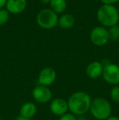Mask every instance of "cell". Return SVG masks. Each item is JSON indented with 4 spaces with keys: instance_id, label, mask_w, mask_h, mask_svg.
<instances>
[{
    "instance_id": "obj_21",
    "label": "cell",
    "mask_w": 119,
    "mask_h": 120,
    "mask_svg": "<svg viewBox=\"0 0 119 120\" xmlns=\"http://www.w3.org/2000/svg\"><path fill=\"white\" fill-rule=\"evenodd\" d=\"M106 120H119V117H118V116H114V115H111Z\"/></svg>"
},
{
    "instance_id": "obj_6",
    "label": "cell",
    "mask_w": 119,
    "mask_h": 120,
    "mask_svg": "<svg viewBox=\"0 0 119 120\" xmlns=\"http://www.w3.org/2000/svg\"><path fill=\"white\" fill-rule=\"evenodd\" d=\"M90 39L95 46L102 47L107 44V43L109 41L108 30L103 26L95 27L90 33Z\"/></svg>"
},
{
    "instance_id": "obj_11",
    "label": "cell",
    "mask_w": 119,
    "mask_h": 120,
    "mask_svg": "<svg viewBox=\"0 0 119 120\" xmlns=\"http://www.w3.org/2000/svg\"><path fill=\"white\" fill-rule=\"evenodd\" d=\"M27 6V0H7L6 8L11 14L17 15L23 12Z\"/></svg>"
},
{
    "instance_id": "obj_3",
    "label": "cell",
    "mask_w": 119,
    "mask_h": 120,
    "mask_svg": "<svg viewBox=\"0 0 119 120\" xmlns=\"http://www.w3.org/2000/svg\"><path fill=\"white\" fill-rule=\"evenodd\" d=\"M97 20L103 27L117 25L119 21V12L113 5L104 4L97 11Z\"/></svg>"
},
{
    "instance_id": "obj_12",
    "label": "cell",
    "mask_w": 119,
    "mask_h": 120,
    "mask_svg": "<svg viewBox=\"0 0 119 120\" xmlns=\"http://www.w3.org/2000/svg\"><path fill=\"white\" fill-rule=\"evenodd\" d=\"M37 109L36 105L33 102H25L21 106L20 108V111H19V115L21 117L26 118V119H31L36 115Z\"/></svg>"
},
{
    "instance_id": "obj_7",
    "label": "cell",
    "mask_w": 119,
    "mask_h": 120,
    "mask_svg": "<svg viewBox=\"0 0 119 120\" xmlns=\"http://www.w3.org/2000/svg\"><path fill=\"white\" fill-rule=\"evenodd\" d=\"M32 96L37 102L46 104L52 100V92L48 87L37 85L32 91Z\"/></svg>"
},
{
    "instance_id": "obj_19",
    "label": "cell",
    "mask_w": 119,
    "mask_h": 120,
    "mask_svg": "<svg viewBox=\"0 0 119 120\" xmlns=\"http://www.w3.org/2000/svg\"><path fill=\"white\" fill-rule=\"evenodd\" d=\"M119 0H100L101 3H103L104 4H107V5H113L114 3H118Z\"/></svg>"
},
{
    "instance_id": "obj_8",
    "label": "cell",
    "mask_w": 119,
    "mask_h": 120,
    "mask_svg": "<svg viewBox=\"0 0 119 120\" xmlns=\"http://www.w3.org/2000/svg\"><path fill=\"white\" fill-rule=\"evenodd\" d=\"M56 72L51 67H45L40 70L38 76V85L49 87L52 85L56 79Z\"/></svg>"
},
{
    "instance_id": "obj_23",
    "label": "cell",
    "mask_w": 119,
    "mask_h": 120,
    "mask_svg": "<svg viewBox=\"0 0 119 120\" xmlns=\"http://www.w3.org/2000/svg\"><path fill=\"white\" fill-rule=\"evenodd\" d=\"M40 3H42L43 4H48V3H50V2H51V0H39Z\"/></svg>"
},
{
    "instance_id": "obj_15",
    "label": "cell",
    "mask_w": 119,
    "mask_h": 120,
    "mask_svg": "<svg viewBox=\"0 0 119 120\" xmlns=\"http://www.w3.org/2000/svg\"><path fill=\"white\" fill-rule=\"evenodd\" d=\"M108 37L109 40L113 41H117L119 39V26L118 25H114V26L110 27L108 30Z\"/></svg>"
},
{
    "instance_id": "obj_10",
    "label": "cell",
    "mask_w": 119,
    "mask_h": 120,
    "mask_svg": "<svg viewBox=\"0 0 119 120\" xmlns=\"http://www.w3.org/2000/svg\"><path fill=\"white\" fill-rule=\"evenodd\" d=\"M104 65L100 61H92L86 68V74L90 79H97L102 77Z\"/></svg>"
},
{
    "instance_id": "obj_2",
    "label": "cell",
    "mask_w": 119,
    "mask_h": 120,
    "mask_svg": "<svg viewBox=\"0 0 119 120\" xmlns=\"http://www.w3.org/2000/svg\"><path fill=\"white\" fill-rule=\"evenodd\" d=\"M112 111V105L106 98L99 96L92 99L89 112L94 119L97 120H106L111 116Z\"/></svg>"
},
{
    "instance_id": "obj_20",
    "label": "cell",
    "mask_w": 119,
    "mask_h": 120,
    "mask_svg": "<svg viewBox=\"0 0 119 120\" xmlns=\"http://www.w3.org/2000/svg\"><path fill=\"white\" fill-rule=\"evenodd\" d=\"M7 0H0V9H3V7H6Z\"/></svg>"
},
{
    "instance_id": "obj_16",
    "label": "cell",
    "mask_w": 119,
    "mask_h": 120,
    "mask_svg": "<svg viewBox=\"0 0 119 120\" xmlns=\"http://www.w3.org/2000/svg\"><path fill=\"white\" fill-rule=\"evenodd\" d=\"M109 96L112 101L119 104V86H113L109 91Z\"/></svg>"
},
{
    "instance_id": "obj_22",
    "label": "cell",
    "mask_w": 119,
    "mask_h": 120,
    "mask_svg": "<svg viewBox=\"0 0 119 120\" xmlns=\"http://www.w3.org/2000/svg\"><path fill=\"white\" fill-rule=\"evenodd\" d=\"M15 120H31V119H26V118H24V117H21V116H17L16 119Z\"/></svg>"
},
{
    "instance_id": "obj_18",
    "label": "cell",
    "mask_w": 119,
    "mask_h": 120,
    "mask_svg": "<svg viewBox=\"0 0 119 120\" xmlns=\"http://www.w3.org/2000/svg\"><path fill=\"white\" fill-rule=\"evenodd\" d=\"M59 120H78V118L71 113H67V114H64L63 116L60 117Z\"/></svg>"
},
{
    "instance_id": "obj_13",
    "label": "cell",
    "mask_w": 119,
    "mask_h": 120,
    "mask_svg": "<svg viewBox=\"0 0 119 120\" xmlns=\"http://www.w3.org/2000/svg\"><path fill=\"white\" fill-rule=\"evenodd\" d=\"M75 20L73 15L71 14H64L58 20V25L64 30L71 29L74 25Z\"/></svg>"
},
{
    "instance_id": "obj_5",
    "label": "cell",
    "mask_w": 119,
    "mask_h": 120,
    "mask_svg": "<svg viewBox=\"0 0 119 120\" xmlns=\"http://www.w3.org/2000/svg\"><path fill=\"white\" fill-rule=\"evenodd\" d=\"M103 79L110 85L116 86L119 84V65L113 63H108L104 65Z\"/></svg>"
},
{
    "instance_id": "obj_14",
    "label": "cell",
    "mask_w": 119,
    "mask_h": 120,
    "mask_svg": "<svg viewBox=\"0 0 119 120\" xmlns=\"http://www.w3.org/2000/svg\"><path fill=\"white\" fill-rule=\"evenodd\" d=\"M49 4L51 9L56 14L63 13L67 8V3L65 0H51Z\"/></svg>"
},
{
    "instance_id": "obj_1",
    "label": "cell",
    "mask_w": 119,
    "mask_h": 120,
    "mask_svg": "<svg viewBox=\"0 0 119 120\" xmlns=\"http://www.w3.org/2000/svg\"><path fill=\"white\" fill-rule=\"evenodd\" d=\"M91 97L87 92L78 91L69 96L67 100L69 111L75 116H83L89 112Z\"/></svg>"
},
{
    "instance_id": "obj_9",
    "label": "cell",
    "mask_w": 119,
    "mask_h": 120,
    "mask_svg": "<svg viewBox=\"0 0 119 120\" xmlns=\"http://www.w3.org/2000/svg\"><path fill=\"white\" fill-rule=\"evenodd\" d=\"M49 109L52 114L61 117L64 114H67L69 111L67 100L60 97L52 99L50 102Z\"/></svg>"
},
{
    "instance_id": "obj_17",
    "label": "cell",
    "mask_w": 119,
    "mask_h": 120,
    "mask_svg": "<svg viewBox=\"0 0 119 120\" xmlns=\"http://www.w3.org/2000/svg\"><path fill=\"white\" fill-rule=\"evenodd\" d=\"M9 20V12L7 10L0 9V26L4 25Z\"/></svg>"
},
{
    "instance_id": "obj_4",
    "label": "cell",
    "mask_w": 119,
    "mask_h": 120,
    "mask_svg": "<svg viewBox=\"0 0 119 120\" xmlns=\"http://www.w3.org/2000/svg\"><path fill=\"white\" fill-rule=\"evenodd\" d=\"M58 17L57 14L49 8L43 9L38 13L36 21L38 25L41 28L45 30H51L58 25Z\"/></svg>"
},
{
    "instance_id": "obj_24",
    "label": "cell",
    "mask_w": 119,
    "mask_h": 120,
    "mask_svg": "<svg viewBox=\"0 0 119 120\" xmlns=\"http://www.w3.org/2000/svg\"><path fill=\"white\" fill-rule=\"evenodd\" d=\"M0 120H3V119H1V118H0Z\"/></svg>"
}]
</instances>
